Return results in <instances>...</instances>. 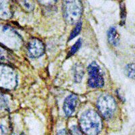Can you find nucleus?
Here are the masks:
<instances>
[{"mask_svg":"<svg viewBox=\"0 0 135 135\" xmlns=\"http://www.w3.org/2000/svg\"><path fill=\"white\" fill-rule=\"evenodd\" d=\"M80 126L85 134L97 135L102 129V120L97 112L87 110L80 117Z\"/></svg>","mask_w":135,"mask_h":135,"instance_id":"obj_1","label":"nucleus"},{"mask_svg":"<svg viewBox=\"0 0 135 135\" xmlns=\"http://www.w3.org/2000/svg\"><path fill=\"white\" fill-rule=\"evenodd\" d=\"M0 43L8 49L17 50L22 45V39L13 28L0 25Z\"/></svg>","mask_w":135,"mask_h":135,"instance_id":"obj_2","label":"nucleus"},{"mask_svg":"<svg viewBox=\"0 0 135 135\" xmlns=\"http://www.w3.org/2000/svg\"><path fill=\"white\" fill-rule=\"evenodd\" d=\"M83 9V4L80 1H65L63 2L64 17L68 23L70 25L77 24L80 22Z\"/></svg>","mask_w":135,"mask_h":135,"instance_id":"obj_3","label":"nucleus"},{"mask_svg":"<svg viewBox=\"0 0 135 135\" xmlns=\"http://www.w3.org/2000/svg\"><path fill=\"white\" fill-rule=\"evenodd\" d=\"M97 106L101 115L106 120L111 119L116 111L115 99L108 94L100 95L97 99Z\"/></svg>","mask_w":135,"mask_h":135,"instance_id":"obj_4","label":"nucleus"},{"mask_svg":"<svg viewBox=\"0 0 135 135\" xmlns=\"http://www.w3.org/2000/svg\"><path fill=\"white\" fill-rule=\"evenodd\" d=\"M17 76L13 68L6 65L0 64V87L11 90L16 86Z\"/></svg>","mask_w":135,"mask_h":135,"instance_id":"obj_5","label":"nucleus"},{"mask_svg":"<svg viewBox=\"0 0 135 135\" xmlns=\"http://www.w3.org/2000/svg\"><path fill=\"white\" fill-rule=\"evenodd\" d=\"M89 80L88 84L91 88H101L104 84V80L101 74V70L96 62H93L88 67Z\"/></svg>","mask_w":135,"mask_h":135,"instance_id":"obj_6","label":"nucleus"},{"mask_svg":"<svg viewBox=\"0 0 135 135\" xmlns=\"http://www.w3.org/2000/svg\"><path fill=\"white\" fill-rule=\"evenodd\" d=\"M27 51L28 54L31 57H39L45 53L44 44L37 38H32L28 43Z\"/></svg>","mask_w":135,"mask_h":135,"instance_id":"obj_7","label":"nucleus"},{"mask_svg":"<svg viewBox=\"0 0 135 135\" xmlns=\"http://www.w3.org/2000/svg\"><path fill=\"white\" fill-rule=\"evenodd\" d=\"M78 102V97L75 94H71L68 96L64 103V111L67 116L74 114Z\"/></svg>","mask_w":135,"mask_h":135,"instance_id":"obj_8","label":"nucleus"},{"mask_svg":"<svg viewBox=\"0 0 135 135\" xmlns=\"http://www.w3.org/2000/svg\"><path fill=\"white\" fill-rule=\"evenodd\" d=\"M12 13L9 2L0 1V18L2 19H8L12 17Z\"/></svg>","mask_w":135,"mask_h":135,"instance_id":"obj_9","label":"nucleus"},{"mask_svg":"<svg viewBox=\"0 0 135 135\" xmlns=\"http://www.w3.org/2000/svg\"><path fill=\"white\" fill-rule=\"evenodd\" d=\"M108 38L109 43L114 47L118 46L120 43V36L118 35L117 29L112 26L108 32Z\"/></svg>","mask_w":135,"mask_h":135,"instance_id":"obj_10","label":"nucleus"},{"mask_svg":"<svg viewBox=\"0 0 135 135\" xmlns=\"http://www.w3.org/2000/svg\"><path fill=\"white\" fill-rule=\"evenodd\" d=\"M73 74L74 80L77 83H80L84 76V68L80 64H76L73 67Z\"/></svg>","mask_w":135,"mask_h":135,"instance_id":"obj_11","label":"nucleus"},{"mask_svg":"<svg viewBox=\"0 0 135 135\" xmlns=\"http://www.w3.org/2000/svg\"><path fill=\"white\" fill-rule=\"evenodd\" d=\"M120 26L124 25L126 19V9L124 2H120Z\"/></svg>","mask_w":135,"mask_h":135,"instance_id":"obj_12","label":"nucleus"},{"mask_svg":"<svg viewBox=\"0 0 135 135\" xmlns=\"http://www.w3.org/2000/svg\"><path fill=\"white\" fill-rule=\"evenodd\" d=\"M126 73L129 78L135 80V63L130 64L126 66Z\"/></svg>","mask_w":135,"mask_h":135,"instance_id":"obj_13","label":"nucleus"},{"mask_svg":"<svg viewBox=\"0 0 135 135\" xmlns=\"http://www.w3.org/2000/svg\"><path fill=\"white\" fill-rule=\"evenodd\" d=\"M81 28H82V22L80 21L79 22H78V23L76 25L74 28L72 30V32H71L70 34V36L69 41L72 40V38H74V37H76L78 34L80 33V31H81Z\"/></svg>","mask_w":135,"mask_h":135,"instance_id":"obj_14","label":"nucleus"},{"mask_svg":"<svg viewBox=\"0 0 135 135\" xmlns=\"http://www.w3.org/2000/svg\"><path fill=\"white\" fill-rule=\"evenodd\" d=\"M81 45H82L81 39H79V40L77 41L76 42L75 44H74V45H73V46L71 47V49H70V50L69 53L68 54L67 57H70V56H72V55H74L75 53H76L77 51L80 49V46H81Z\"/></svg>","mask_w":135,"mask_h":135,"instance_id":"obj_15","label":"nucleus"},{"mask_svg":"<svg viewBox=\"0 0 135 135\" xmlns=\"http://www.w3.org/2000/svg\"><path fill=\"white\" fill-rule=\"evenodd\" d=\"M19 3L23 7L24 9L26 11L31 12L35 8V6L32 2H28V1H22V2H19Z\"/></svg>","mask_w":135,"mask_h":135,"instance_id":"obj_16","label":"nucleus"},{"mask_svg":"<svg viewBox=\"0 0 135 135\" xmlns=\"http://www.w3.org/2000/svg\"><path fill=\"white\" fill-rule=\"evenodd\" d=\"M8 59V52L6 50V49L0 46V61H6Z\"/></svg>","mask_w":135,"mask_h":135,"instance_id":"obj_17","label":"nucleus"},{"mask_svg":"<svg viewBox=\"0 0 135 135\" xmlns=\"http://www.w3.org/2000/svg\"><path fill=\"white\" fill-rule=\"evenodd\" d=\"M7 109H8V103H7L6 99L4 98L3 96L0 95V109L5 110Z\"/></svg>","mask_w":135,"mask_h":135,"instance_id":"obj_18","label":"nucleus"},{"mask_svg":"<svg viewBox=\"0 0 135 135\" xmlns=\"http://www.w3.org/2000/svg\"><path fill=\"white\" fill-rule=\"evenodd\" d=\"M71 135H84L80 128L76 126H73L70 128Z\"/></svg>","mask_w":135,"mask_h":135,"instance_id":"obj_19","label":"nucleus"},{"mask_svg":"<svg viewBox=\"0 0 135 135\" xmlns=\"http://www.w3.org/2000/svg\"><path fill=\"white\" fill-rule=\"evenodd\" d=\"M0 135H8V128L2 124H0Z\"/></svg>","mask_w":135,"mask_h":135,"instance_id":"obj_20","label":"nucleus"},{"mask_svg":"<svg viewBox=\"0 0 135 135\" xmlns=\"http://www.w3.org/2000/svg\"><path fill=\"white\" fill-rule=\"evenodd\" d=\"M57 135H71V134L70 132L64 129V130H61L60 131H59L57 133Z\"/></svg>","mask_w":135,"mask_h":135,"instance_id":"obj_21","label":"nucleus"},{"mask_svg":"<svg viewBox=\"0 0 135 135\" xmlns=\"http://www.w3.org/2000/svg\"><path fill=\"white\" fill-rule=\"evenodd\" d=\"M117 95H118V98L120 99L121 100V101H122V102H124V101H125L124 97H123L122 95H120V93H119V91H118H118H117Z\"/></svg>","mask_w":135,"mask_h":135,"instance_id":"obj_22","label":"nucleus"},{"mask_svg":"<svg viewBox=\"0 0 135 135\" xmlns=\"http://www.w3.org/2000/svg\"><path fill=\"white\" fill-rule=\"evenodd\" d=\"M19 135H25V134H19Z\"/></svg>","mask_w":135,"mask_h":135,"instance_id":"obj_23","label":"nucleus"},{"mask_svg":"<svg viewBox=\"0 0 135 135\" xmlns=\"http://www.w3.org/2000/svg\"><path fill=\"white\" fill-rule=\"evenodd\" d=\"M133 135H135V133H134V134H133Z\"/></svg>","mask_w":135,"mask_h":135,"instance_id":"obj_24","label":"nucleus"}]
</instances>
